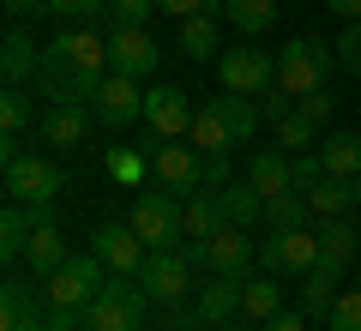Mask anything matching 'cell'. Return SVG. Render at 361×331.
<instances>
[{
	"label": "cell",
	"mask_w": 361,
	"mask_h": 331,
	"mask_svg": "<svg viewBox=\"0 0 361 331\" xmlns=\"http://www.w3.org/2000/svg\"><path fill=\"white\" fill-rule=\"evenodd\" d=\"M109 78V37H97L90 25L61 30L54 42H42V73L37 90L49 102H66V109H90L97 90Z\"/></svg>",
	"instance_id": "1"
},
{
	"label": "cell",
	"mask_w": 361,
	"mask_h": 331,
	"mask_svg": "<svg viewBox=\"0 0 361 331\" xmlns=\"http://www.w3.org/2000/svg\"><path fill=\"white\" fill-rule=\"evenodd\" d=\"M253 133H259V109H253V97H235V90H223V97L199 102L187 145H193V151H205V157H229L235 145H247Z\"/></svg>",
	"instance_id": "2"
},
{
	"label": "cell",
	"mask_w": 361,
	"mask_h": 331,
	"mask_svg": "<svg viewBox=\"0 0 361 331\" xmlns=\"http://www.w3.org/2000/svg\"><path fill=\"white\" fill-rule=\"evenodd\" d=\"M103 271H109V265H103L97 253H73L54 277H42V307H73V313H85V307L97 301V289L109 283Z\"/></svg>",
	"instance_id": "3"
},
{
	"label": "cell",
	"mask_w": 361,
	"mask_h": 331,
	"mask_svg": "<svg viewBox=\"0 0 361 331\" xmlns=\"http://www.w3.org/2000/svg\"><path fill=\"white\" fill-rule=\"evenodd\" d=\"M61 187H66V175L54 169V157H37V151H13L6 157V199L49 211V205L61 199Z\"/></svg>",
	"instance_id": "4"
},
{
	"label": "cell",
	"mask_w": 361,
	"mask_h": 331,
	"mask_svg": "<svg viewBox=\"0 0 361 331\" xmlns=\"http://www.w3.org/2000/svg\"><path fill=\"white\" fill-rule=\"evenodd\" d=\"M337 49L319 37H295L283 54H277V90L289 97H307V90H325V73H331Z\"/></svg>",
	"instance_id": "5"
},
{
	"label": "cell",
	"mask_w": 361,
	"mask_h": 331,
	"mask_svg": "<svg viewBox=\"0 0 361 331\" xmlns=\"http://www.w3.org/2000/svg\"><path fill=\"white\" fill-rule=\"evenodd\" d=\"M259 265H265L271 277H307V271L319 265V235H313L307 223H283V229H271L265 241H259Z\"/></svg>",
	"instance_id": "6"
},
{
	"label": "cell",
	"mask_w": 361,
	"mask_h": 331,
	"mask_svg": "<svg viewBox=\"0 0 361 331\" xmlns=\"http://www.w3.org/2000/svg\"><path fill=\"white\" fill-rule=\"evenodd\" d=\"M180 253L193 259V265H211L217 277H241V271L259 259V247L247 241V229H241V223H217V229H211L205 241H180Z\"/></svg>",
	"instance_id": "7"
},
{
	"label": "cell",
	"mask_w": 361,
	"mask_h": 331,
	"mask_svg": "<svg viewBox=\"0 0 361 331\" xmlns=\"http://www.w3.org/2000/svg\"><path fill=\"white\" fill-rule=\"evenodd\" d=\"M145 301H151V295H145L139 277H109L103 289H97V301L85 307V319L97 331H139L145 325Z\"/></svg>",
	"instance_id": "8"
},
{
	"label": "cell",
	"mask_w": 361,
	"mask_h": 331,
	"mask_svg": "<svg viewBox=\"0 0 361 331\" xmlns=\"http://www.w3.org/2000/svg\"><path fill=\"white\" fill-rule=\"evenodd\" d=\"M133 229H139V241L151 247V253H175V247L187 241V229H180V205L169 199V187L133 199Z\"/></svg>",
	"instance_id": "9"
},
{
	"label": "cell",
	"mask_w": 361,
	"mask_h": 331,
	"mask_svg": "<svg viewBox=\"0 0 361 331\" xmlns=\"http://www.w3.org/2000/svg\"><path fill=\"white\" fill-rule=\"evenodd\" d=\"M151 175L169 193H199L205 187V151H193V145H180V139H157L151 145Z\"/></svg>",
	"instance_id": "10"
},
{
	"label": "cell",
	"mask_w": 361,
	"mask_h": 331,
	"mask_svg": "<svg viewBox=\"0 0 361 331\" xmlns=\"http://www.w3.org/2000/svg\"><path fill=\"white\" fill-rule=\"evenodd\" d=\"M193 97L180 85H157V90H145V133L151 139H187L193 133Z\"/></svg>",
	"instance_id": "11"
},
{
	"label": "cell",
	"mask_w": 361,
	"mask_h": 331,
	"mask_svg": "<svg viewBox=\"0 0 361 331\" xmlns=\"http://www.w3.org/2000/svg\"><path fill=\"white\" fill-rule=\"evenodd\" d=\"M217 78L235 97H265V90H277V61L265 49H229L217 61Z\"/></svg>",
	"instance_id": "12"
},
{
	"label": "cell",
	"mask_w": 361,
	"mask_h": 331,
	"mask_svg": "<svg viewBox=\"0 0 361 331\" xmlns=\"http://www.w3.org/2000/svg\"><path fill=\"white\" fill-rule=\"evenodd\" d=\"M90 253L103 259L115 277H139L145 259H151V247L139 241V229H133V223H103V229L90 235Z\"/></svg>",
	"instance_id": "13"
},
{
	"label": "cell",
	"mask_w": 361,
	"mask_h": 331,
	"mask_svg": "<svg viewBox=\"0 0 361 331\" xmlns=\"http://www.w3.org/2000/svg\"><path fill=\"white\" fill-rule=\"evenodd\" d=\"M90 115H97V127H133V121H145V90H139V78L109 73L103 90H97V102H90Z\"/></svg>",
	"instance_id": "14"
},
{
	"label": "cell",
	"mask_w": 361,
	"mask_h": 331,
	"mask_svg": "<svg viewBox=\"0 0 361 331\" xmlns=\"http://www.w3.org/2000/svg\"><path fill=\"white\" fill-rule=\"evenodd\" d=\"M157 61H163V49H157V37L145 25H121L115 37H109V73L145 78V73H157Z\"/></svg>",
	"instance_id": "15"
},
{
	"label": "cell",
	"mask_w": 361,
	"mask_h": 331,
	"mask_svg": "<svg viewBox=\"0 0 361 331\" xmlns=\"http://www.w3.org/2000/svg\"><path fill=\"white\" fill-rule=\"evenodd\" d=\"M193 259L180 253H151L145 259V271H139V283H145V295H151V301H180V295H193Z\"/></svg>",
	"instance_id": "16"
},
{
	"label": "cell",
	"mask_w": 361,
	"mask_h": 331,
	"mask_svg": "<svg viewBox=\"0 0 361 331\" xmlns=\"http://www.w3.org/2000/svg\"><path fill=\"white\" fill-rule=\"evenodd\" d=\"M37 139L49 145V151H85V139H90V121H85V109H66V102H49L42 109V121H37Z\"/></svg>",
	"instance_id": "17"
},
{
	"label": "cell",
	"mask_w": 361,
	"mask_h": 331,
	"mask_svg": "<svg viewBox=\"0 0 361 331\" xmlns=\"http://www.w3.org/2000/svg\"><path fill=\"white\" fill-rule=\"evenodd\" d=\"M66 259H73V253H66V235H61L49 217L37 211V229H30V241H25V265L37 271V283H42V277H54Z\"/></svg>",
	"instance_id": "18"
},
{
	"label": "cell",
	"mask_w": 361,
	"mask_h": 331,
	"mask_svg": "<svg viewBox=\"0 0 361 331\" xmlns=\"http://www.w3.org/2000/svg\"><path fill=\"white\" fill-rule=\"evenodd\" d=\"M247 181L265 193V205H271V199H283V193H295V157H289V151H253Z\"/></svg>",
	"instance_id": "19"
},
{
	"label": "cell",
	"mask_w": 361,
	"mask_h": 331,
	"mask_svg": "<svg viewBox=\"0 0 361 331\" xmlns=\"http://www.w3.org/2000/svg\"><path fill=\"white\" fill-rule=\"evenodd\" d=\"M211 13L223 25H235L241 37H265L277 25V0H211Z\"/></svg>",
	"instance_id": "20"
},
{
	"label": "cell",
	"mask_w": 361,
	"mask_h": 331,
	"mask_svg": "<svg viewBox=\"0 0 361 331\" xmlns=\"http://www.w3.org/2000/svg\"><path fill=\"white\" fill-rule=\"evenodd\" d=\"M241 277H211L205 289H199V319L205 325H235L241 319Z\"/></svg>",
	"instance_id": "21"
},
{
	"label": "cell",
	"mask_w": 361,
	"mask_h": 331,
	"mask_svg": "<svg viewBox=\"0 0 361 331\" xmlns=\"http://www.w3.org/2000/svg\"><path fill=\"white\" fill-rule=\"evenodd\" d=\"M337 283H343V265H331V259H319V265L301 277V313L307 319H325L337 301Z\"/></svg>",
	"instance_id": "22"
},
{
	"label": "cell",
	"mask_w": 361,
	"mask_h": 331,
	"mask_svg": "<svg viewBox=\"0 0 361 331\" xmlns=\"http://www.w3.org/2000/svg\"><path fill=\"white\" fill-rule=\"evenodd\" d=\"M0 73H6V85H25V78L42 73V49L25 37V30H6V42H0Z\"/></svg>",
	"instance_id": "23"
},
{
	"label": "cell",
	"mask_w": 361,
	"mask_h": 331,
	"mask_svg": "<svg viewBox=\"0 0 361 331\" xmlns=\"http://www.w3.org/2000/svg\"><path fill=\"white\" fill-rule=\"evenodd\" d=\"M313 151H319L325 175H337V181H361V133H331V139L313 145Z\"/></svg>",
	"instance_id": "24"
},
{
	"label": "cell",
	"mask_w": 361,
	"mask_h": 331,
	"mask_svg": "<svg viewBox=\"0 0 361 331\" xmlns=\"http://www.w3.org/2000/svg\"><path fill=\"white\" fill-rule=\"evenodd\" d=\"M217 205H223V223H259L265 217V193L253 187V181H229V187H217Z\"/></svg>",
	"instance_id": "25"
},
{
	"label": "cell",
	"mask_w": 361,
	"mask_h": 331,
	"mask_svg": "<svg viewBox=\"0 0 361 331\" xmlns=\"http://www.w3.org/2000/svg\"><path fill=\"white\" fill-rule=\"evenodd\" d=\"M307 205H313V217H319V223H325V217H349V211H355V181L319 175V181L307 187Z\"/></svg>",
	"instance_id": "26"
},
{
	"label": "cell",
	"mask_w": 361,
	"mask_h": 331,
	"mask_svg": "<svg viewBox=\"0 0 361 331\" xmlns=\"http://www.w3.org/2000/svg\"><path fill=\"white\" fill-rule=\"evenodd\" d=\"M0 331H42V307L30 301L25 283H6L0 289Z\"/></svg>",
	"instance_id": "27"
},
{
	"label": "cell",
	"mask_w": 361,
	"mask_h": 331,
	"mask_svg": "<svg viewBox=\"0 0 361 331\" xmlns=\"http://www.w3.org/2000/svg\"><path fill=\"white\" fill-rule=\"evenodd\" d=\"M355 247H361V235H355V223L349 217H325L319 223V259H331V265H355Z\"/></svg>",
	"instance_id": "28"
},
{
	"label": "cell",
	"mask_w": 361,
	"mask_h": 331,
	"mask_svg": "<svg viewBox=\"0 0 361 331\" xmlns=\"http://www.w3.org/2000/svg\"><path fill=\"white\" fill-rule=\"evenodd\" d=\"M37 205H18V199H6V211H0V259H25V241H30V229H37Z\"/></svg>",
	"instance_id": "29"
},
{
	"label": "cell",
	"mask_w": 361,
	"mask_h": 331,
	"mask_svg": "<svg viewBox=\"0 0 361 331\" xmlns=\"http://www.w3.org/2000/svg\"><path fill=\"white\" fill-rule=\"evenodd\" d=\"M217 25H223L217 13L180 18V25H175V37H180V54H187V61H211V54H217Z\"/></svg>",
	"instance_id": "30"
},
{
	"label": "cell",
	"mask_w": 361,
	"mask_h": 331,
	"mask_svg": "<svg viewBox=\"0 0 361 331\" xmlns=\"http://www.w3.org/2000/svg\"><path fill=\"white\" fill-rule=\"evenodd\" d=\"M217 223H223L217 193H193V199H180V229H187V241H205Z\"/></svg>",
	"instance_id": "31"
},
{
	"label": "cell",
	"mask_w": 361,
	"mask_h": 331,
	"mask_svg": "<svg viewBox=\"0 0 361 331\" xmlns=\"http://www.w3.org/2000/svg\"><path fill=\"white\" fill-rule=\"evenodd\" d=\"M37 121V109H30V97L18 85H6V97H0V133H6V157L18 151V133Z\"/></svg>",
	"instance_id": "32"
},
{
	"label": "cell",
	"mask_w": 361,
	"mask_h": 331,
	"mask_svg": "<svg viewBox=\"0 0 361 331\" xmlns=\"http://www.w3.org/2000/svg\"><path fill=\"white\" fill-rule=\"evenodd\" d=\"M277 307H283V289H277V277H271V271H265V277H253V283L241 289V319H259V325H265Z\"/></svg>",
	"instance_id": "33"
},
{
	"label": "cell",
	"mask_w": 361,
	"mask_h": 331,
	"mask_svg": "<svg viewBox=\"0 0 361 331\" xmlns=\"http://www.w3.org/2000/svg\"><path fill=\"white\" fill-rule=\"evenodd\" d=\"M145 175H151V157L145 151H133V145H115V151H109V181H115V187H139Z\"/></svg>",
	"instance_id": "34"
},
{
	"label": "cell",
	"mask_w": 361,
	"mask_h": 331,
	"mask_svg": "<svg viewBox=\"0 0 361 331\" xmlns=\"http://www.w3.org/2000/svg\"><path fill=\"white\" fill-rule=\"evenodd\" d=\"M271 133H277V151L301 157V151H313V133H319V127H313V121H307V115L295 109V115H283V121H277Z\"/></svg>",
	"instance_id": "35"
},
{
	"label": "cell",
	"mask_w": 361,
	"mask_h": 331,
	"mask_svg": "<svg viewBox=\"0 0 361 331\" xmlns=\"http://www.w3.org/2000/svg\"><path fill=\"white\" fill-rule=\"evenodd\" d=\"M325 331H361V289H337L331 313H325Z\"/></svg>",
	"instance_id": "36"
},
{
	"label": "cell",
	"mask_w": 361,
	"mask_h": 331,
	"mask_svg": "<svg viewBox=\"0 0 361 331\" xmlns=\"http://www.w3.org/2000/svg\"><path fill=\"white\" fill-rule=\"evenodd\" d=\"M54 18H73V25H90L97 13H109V0H49Z\"/></svg>",
	"instance_id": "37"
},
{
	"label": "cell",
	"mask_w": 361,
	"mask_h": 331,
	"mask_svg": "<svg viewBox=\"0 0 361 331\" xmlns=\"http://www.w3.org/2000/svg\"><path fill=\"white\" fill-rule=\"evenodd\" d=\"M157 13V0H109V25H145V18Z\"/></svg>",
	"instance_id": "38"
},
{
	"label": "cell",
	"mask_w": 361,
	"mask_h": 331,
	"mask_svg": "<svg viewBox=\"0 0 361 331\" xmlns=\"http://www.w3.org/2000/svg\"><path fill=\"white\" fill-rule=\"evenodd\" d=\"M295 109L313 121V127H325V121L337 115V97H331V90H307V97H295Z\"/></svg>",
	"instance_id": "39"
},
{
	"label": "cell",
	"mask_w": 361,
	"mask_h": 331,
	"mask_svg": "<svg viewBox=\"0 0 361 331\" xmlns=\"http://www.w3.org/2000/svg\"><path fill=\"white\" fill-rule=\"evenodd\" d=\"M331 49H337V66H349V73L361 78V25H343V37H337Z\"/></svg>",
	"instance_id": "40"
},
{
	"label": "cell",
	"mask_w": 361,
	"mask_h": 331,
	"mask_svg": "<svg viewBox=\"0 0 361 331\" xmlns=\"http://www.w3.org/2000/svg\"><path fill=\"white\" fill-rule=\"evenodd\" d=\"M283 115H295V97H289V90H265V97H259V121L277 127Z\"/></svg>",
	"instance_id": "41"
},
{
	"label": "cell",
	"mask_w": 361,
	"mask_h": 331,
	"mask_svg": "<svg viewBox=\"0 0 361 331\" xmlns=\"http://www.w3.org/2000/svg\"><path fill=\"white\" fill-rule=\"evenodd\" d=\"M157 13H169L180 25V18H199V13H211V0H157Z\"/></svg>",
	"instance_id": "42"
},
{
	"label": "cell",
	"mask_w": 361,
	"mask_h": 331,
	"mask_svg": "<svg viewBox=\"0 0 361 331\" xmlns=\"http://www.w3.org/2000/svg\"><path fill=\"white\" fill-rule=\"evenodd\" d=\"M259 331H307V313H289V307H277V313H271Z\"/></svg>",
	"instance_id": "43"
},
{
	"label": "cell",
	"mask_w": 361,
	"mask_h": 331,
	"mask_svg": "<svg viewBox=\"0 0 361 331\" xmlns=\"http://www.w3.org/2000/svg\"><path fill=\"white\" fill-rule=\"evenodd\" d=\"M0 6H6V18H30V13H49V0H0Z\"/></svg>",
	"instance_id": "44"
},
{
	"label": "cell",
	"mask_w": 361,
	"mask_h": 331,
	"mask_svg": "<svg viewBox=\"0 0 361 331\" xmlns=\"http://www.w3.org/2000/svg\"><path fill=\"white\" fill-rule=\"evenodd\" d=\"M337 18H349V25H361V0H325Z\"/></svg>",
	"instance_id": "45"
},
{
	"label": "cell",
	"mask_w": 361,
	"mask_h": 331,
	"mask_svg": "<svg viewBox=\"0 0 361 331\" xmlns=\"http://www.w3.org/2000/svg\"><path fill=\"white\" fill-rule=\"evenodd\" d=\"M180 331H217V325H205V319H199V325H180Z\"/></svg>",
	"instance_id": "46"
},
{
	"label": "cell",
	"mask_w": 361,
	"mask_h": 331,
	"mask_svg": "<svg viewBox=\"0 0 361 331\" xmlns=\"http://www.w3.org/2000/svg\"><path fill=\"white\" fill-rule=\"evenodd\" d=\"M355 211H361V181H355Z\"/></svg>",
	"instance_id": "47"
},
{
	"label": "cell",
	"mask_w": 361,
	"mask_h": 331,
	"mask_svg": "<svg viewBox=\"0 0 361 331\" xmlns=\"http://www.w3.org/2000/svg\"><path fill=\"white\" fill-rule=\"evenodd\" d=\"M78 331H97V325H90V319H85V325H78Z\"/></svg>",
	"instance_id": "48"
}]
</instances>
